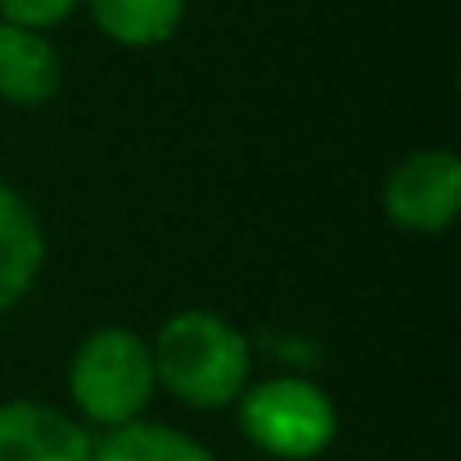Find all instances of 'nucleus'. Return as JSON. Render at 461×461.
<instances>
[{
	"mask_svg": "<svg viewBox=\"0 0 461 461\" xmlns=\"http://www.w3.org/2000/svg\"><path fill=\"white\" fill-rule=\"evenodd\" d=\"M149 353L158 389H167L176 402L194 411L236 407V398L249 389L254 348L245 330L221 312L208 308L172 312L149 339Z\"/></svg>",
	"mask_w": 461,
	"mask_h": 461,
	"instance_id": "obj_1",
	"label": "nucleus"
},
{
	"mask_svg": "<svg viewBox=\"0 0 461 461\" xmlns=\"http://www.w3.org/2000/svg\"><path fill=\"white\" fill-rule=\"evenodd\" d=\"M77 10H82V0H0V23L50 32V28H64Z\"/></svg>",
	"mask_w": 461,
	"mask_h": 461,
	"instance_id": "obj_10",
	"label": "nucleus"
},
{
	"mask_svg": "<svg viewBox=\"0 0 461 461\" xmlns=\"http://www.w3.org/2000/svg\"><path fill=\"white\" fill-rule=\"evenodd\" d=\"M82 10L113 46L154 50L181 32L190 0H82Z\"/></svg>",
	"mask_w": 461,
	"mask_h": 461,
	"instance_id": "obj_8",
	"label": "nucleus"
},
{
	"mask_svg": "<svg viewBox=\"0 0 461 461\" xmlns=\"http://www.w3.org/2000/svg\"><path fill=\"white\" fill-rule=\"evenodd\" d=\"M380 208L407 236H443L461 217V158L452 149H411L384 176Z\"/></svg>",
	"mask_w": 461,
	"mask_h": 461,
	"instance_id": "obj_4",
	"label": "nucleus"
},
{
	"mask_svg": "<svg viewBox=\"0 0 461 461\" xmlns=\"http://www.w3.org/2000/svg\"><path fill=\"white\" fill-rule=\"evenodd\" d=\"M91 461H217L208 443H199L185 429H172L163 420H131L118 429H100Z\"/></svg>",
	"mask_w": 461,
	"mask_h": 461,
	"instance_id": "obj_9",
	"label": "nucleus"
},
{
	"mask_svg": "<svg viewBox=\"0 0 461 461\" xmlns=\"http://www.w3.org/2000/svg\"><path fill=\"white\" fill-rule=\"evenodd\" d=\"M158 393L149 339L131 326H95L68 357V402L86 429H118L145 416Z\"/></svg>",
	"mask_w": 461,
	"mask_h": 461,
	"instance_id": "obj_2",
	"label": "nucleus"
},
{
	"mask_svg": "<svg viewBox=\"0 0 461 461\" xmlns=\"http://www.w3.org/2000/svg\"><path fill=\"white\" fill-rule=\"evenodd\" d=\"M95 429L37 398L0 402V461H91Z\"/></svg>",
	"mask_w": 461,
	"mask_h": 461,
	"instance_id": "obj_5",
	"label": "nucleus"
},
{
	"mask_svg": "<svg viewBox=\"0 0 461 461\" xmlns=\"http://www.w3.org/2000/svg\"><path fill=\"white\" fill-rule=\"evenodd\" d=\"M41 272H46V226L14 185H0V317L14 312L37 290Z\"/></svg>",
	"mask_w": 461,
	"mask_h": 461,
	"instance_id": "obj_7",
	"label": "nucleus"
},
{
	"mask_svg": "<svg viewBox=\"0 0 461 461\" xmlns=\"http://www.w3.org/2000/svg\"><path fill=\"white\" fill-rule=\"evenodd\" d=\"M240 434L272 461H317L339 438L335 398L308 375H272L236 398Z\"/></svg>",
	"mask_w": 461,
	"mask_h": 461,
	"instance_id": "obj_3",
	"label": "nucleus"
},
{
	"mask_svg": "<svg viewBox=\"0 0 461 461\" xmlns=\"http://www.w3.org/2000/svg\"><path fill=\"white\" fill-rule=\"evenodd\" d=\"M64 91V55L50 32L0 23V100L10 109H46Z\"/></svg>",
	"mask_w": 461,
	"mask_h": 461,
	"instance_id": "obj_6",
	"label": "nucleus"
}]
</instances>
